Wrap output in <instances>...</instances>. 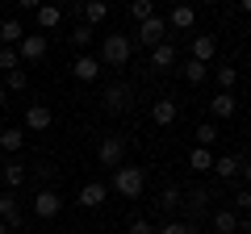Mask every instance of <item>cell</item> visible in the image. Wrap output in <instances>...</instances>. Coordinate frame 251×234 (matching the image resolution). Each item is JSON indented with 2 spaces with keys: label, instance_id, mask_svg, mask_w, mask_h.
I'll list each match as a JSON object with an SVG mask.
<instances>
[{
  "label": "cell",
  "instance_id": "9a60e30c",
  "mask_svg": "<svg viewBox=\"0 0 251 234\" xmlns=\"http://www.w3.org/2000/svg\"><path fill=\"white\" fill-rule=\"evenodd\" d=\"M25 176H29V167H25V163H17V159H9L4 167H0V180H4V188H9V192H17L21 184H25Z\"/></svg>",
  "mask_w": 251,
  "mask_h": 234
},
{
  "label": "cell",
  "instance_id": "8992f818",
  "mask_svg": "<svg viewBox=\"0 0 251 234\" xmlns=\"http://www.w3.org/2000/svg\"><path fill=\"white\" fill-rule=\"evenodd\" d=\"M209 201H214V197H209V188H193V192H184V205H180V209H184V222L188 226H197L201 222V217H209Z\"/></svg>",
  "mask_w": 251,
  "mask_h": 234
},
{
  "label": "cell",
  "instance_id": "2e32d148",
  "mask_svg": "<svg viewBox=\"0 0 251 234\" xmlns=\"http://www.w3.org/2000/svg\"><path fill=\"white\" fill-rule=\"evenodd\" d=\"M50 121H54V113H50L46 105H29V109H25V130H34V134L50 130Z\"/></svg>",
  "mask_w": 251,
  "mask_h": 234
},
{
  "label": "cell",
  "instance_id": "44dd1931",
  "mask_svg": "<svg viewBox=\"0 0 251 234\" xmlns=\"http://www.w3.org/2000/svg\"><path fill=\"white\" fill-rule=\"evenodd\" d=\"M151 67H155V71H168V67H176V46H172V42H159V46L151 50Z\"/></svg>",
  "mask_w": 251,
  "mask_h": 234
},
{
  "label": "cell",
  "instance_id": "74e56055",
  "mask_svg": "<svg viewBox=\"0 0 251 234\" xmlns=\"http://www.w3.org/2000/svg\"><path fill=\"white\" fill-rule=\"evenodd\" d=\"M239 171H243V184L251 188V159H243V167H239Z\"/></svg>",
  "mask_w": 251,
  "mask_h": 234
},
{
  "label": "cell",
  "instance_id": "b9f144b4",
  "mask_svg": "<svg viewBox=\"0 0 251 234\" xmlns=\"http://www.w3.org/2000/svg\"><path fill=\"white\" fill-rule=\"evenodd\" d=\"M0 234H9V226H4V222H0Z\"/></svg>",
  "mask_w": 251,
  "mask_h": 234
},
{
  "label": "cell",
  "instance_id": "5b68a950",
  "mask_svg": "<svg viewBox=\"0 0 251 234\" xmlns=\"http://www.w3.org/2000/svg\"><path fill=\"white\" fill-rule=\"evenodd\" d=\"M29 209H34V217H38V222H50V217H59L63 197H59L54 188H38V192H34V201H29Z\"/></svg>",
  "mask_w": 251,
  "mask_h": 234
},
{
  "label": "cell",
  "instance_id": "4316f807",
  "mask_svg": "<svg viewBox=\"0 0 251 234\" xmlns=\"http://www.w3.org/2000/svg\"><path fill=\"white\" fill-rule=\"evenodd\" d=\"M214 159H218V155H209V146H193L188 167H193V171H209V167H214Z\"/></svg>",
  "mask_w": 251,
  "mask_h": 234
},
{
  "label": "cell",
  "instance_id": "7c38bea8",
  "mask_svg": "<svg viewBox=\"0 0 251 234\" xmlns=\"http://www.w3.org/2000/svg\"><path fill=\"white\" fill-rule=\"evenodd\" d=\"M163 21H168V29H193L197 25V9L193 4H172V13Z\"/></svg>",
  "mask_w": 251,
  "mask_h": 234
},
{
  "label": "cell",
  "instance_id": "ac0fdd59",
  "mask_svg": "<svg viewBox=\"0 0 251 234\" xmlns=\"http://www.w3.org/2000/svg\"><path fill=\"white\" fill-rule=\"evenodd\" d=\"M214 54H218V38H214V34H197V38H193V54H188V59H201V63H209Z\"/></svg>",
  "mask_w": 251,
  "mask_h": 234
},
{
  "label": "cell",
  "instance_id": "d6a6232c",
  "mask_svg": "<svg viewBox=\"0 0 251 234\" xmlns=\"http://www.w3.org/2000/svg\"><path fill=\"white\" fill-rule=\"evenodd\" d=\"M0 67H4V71L21 67V54H17V46H0Z\"/></svg>",
  "mask_w": 251,
  "mask_h": 234
},
{
  "label": "cell",
  "instance_id": "d590c367",
  "mask_svg": "<svg viewBox=\"0 0 251 234\" xmlns=\"http://www.w3.org/2000/svg\"><path fill=\"white\" fill-rule=\"evenodd\" d=\"M130 234H155V226L147 222V217H134V222H130Z\"/></svg>",
  "mask_w": 251,
  "mask_h": 234
},
{
  "label": "cell",
  "instance_id": "7bdbcfd3",
  "mask_svg": "<svg viewBox=\"0 0 251 234\" xmlns=\"http://www.w3.org/2000/svg\"><path fill=\"white\" fill-rule=\"evenodd\" d=\"M201 4H218V0H201Z\"/></svg>",
  "mask_w": 251,
  "mask_h": 234
},
{
  "label": "cell",
  "instance_id": "836d02e7",
  "mask_svg": "<svg viewBox=\"0 0 251 234\" xmlns=\"http://www.w3.org/2000/svg\"><path fill=\"white\" fill-rule=\"evenodd\" d=\"M234 213H251V188H247V184L234 192Z\"/></svg>",
  "mask_w": 251,
  "mask_h": 234
},
{
  "label": "cell",
  "instance_id": "30bf717a",
  "mask_svg": "<svg viewBox=\"0 0 251 234\" xmlns=\"http://www.w3.org/2000/svg\"><path fill=\"white\" fill-rule=\"evenodd\" d=\"M176 117H180V105L172 96H159L151 105V121H155V126H176Z\"/></svg>",
  "mask_w": 251,
  "mask_h": 234
},
{
  "label": "cell",
  "instance_id": "d4e9b609",
  "mask_svg": "<svg viewBox=\"0 0 251 234\" xmlns=\"http://www.w3.org/2000/svg\"><path fill=\"white\" fill-rule=\"evenodd\" d=\"M21 38H25V29H21L17 17H4V21H0V42H4V46H17Z\"/></svg>",
  "mask_w": 251,
  "mask_h": 234
},
{
  "label": "cell",
  "instance_id": "484cf974",
  "mask_svg": "<svg viewBox=\"0 0 251 234\" xmlns=\"http://www.w3.org/2000/svg\"><path fill=\"white\" fill-rule=\"evenodd\" d=\"M21 142H25V130H13V126H4V130H0V151L17 155V151H21Z\"/></svg>",
  "mask_w": 251,
  "mask_h": 234
},
{
  "label": "cell",
  "instance_id": "3957f363",
  "mask_svg": "<svg viewBox=\"0 0 251 234\" xmlns=\"http://www.w3.org/2000/svg\"><path fill=\"white\" fill-rule=\"evenodd\" d=\"M100 109H105L109 117L130 113V109H134V88H130V84H109L105 96H100Z\"/></svg>",
  "mask_w": 251,
  "mask_h": 234
},
{
  "label": "cell",
  "instance_id": "ffe728a7",
  "mask_svg": "<svg viewBox=\"0 0 251 234\" xmlns=\"http://www.w3.org/2000/svg\"><path fill=\"white\" fill-rule=\"evenodd\" d=\"M80 17H84V25H100V21L109 17V0H84Z\"/></svg>",
  "mask_w": 251,
  "mask_h": 234
},
{
  "label": "cell",
  "instance_id": "5bb4252c",
  "mask_svg": "<svg viewBox=\"0 0 251 234\" xmlns=\"http://www.w3.org/2000/svg\"><path fill=\"white\" fill-rule=\"evenodd\" d=\"M234 92H214V100H209V121H226V117H234Z\"/></svg>",
  "mask_w": 251,
  "mask_h": 234
},
{
  "label": "cell",
  "instance_id": "4fadbf2b",
  "mask_svg": "<svg viewBox=\"0 0 251 234\" xmlns=\"http://www.w3.org/2000/svg\"><path fill=\"white\" fill-rule=\"evenodd\" d=\"M72 75L80 84H92L100 75V59H92V54H75V63H72Z\"/></svg>",
  "mask_w": 251,
  "mask_h": 234
},
{
  "label": "cell",
  "instance_id": "4dcf8cb0",
  "mask_svg": "<svg viewBox=\"0 0 251 234\" xmlns=\"http://www.w3.org/2000/svg\"><path fill=\"white\" fill-rule=\"evenodd\" d=\"M130 17H134V21L155 17V0H130Z\"/></svg>",
  "mask_w": 251,
  "mask_h": 234
},
{
  "label": "cell",
  "instance_id": "e0dca14e",
  "mask_svg": "<svg viewBox=\"0 0 251 234\" xmlns=\"http://www.w3.org/2000/svg\"><path fill=\"white\" fill-rule=\"evenodd\" d=\"M239 167H243L239 155H218L214 159V176L218 180H239Z\"/></svg>",
  "mask_w": 251,
  "mask_h": 234
},
{
  "label": "cell",
  "instance_id": "ab89813d",
  "mask_svg": "<svg viewBox=\"0 0 251 234\" xmlns=\"http://www.w3.org/2000/svg\"><path fill=\"white\" fill-rule=\"evenodd\" d=\"M9 105V88H4V84H0V109Z\"/></svg>",
  "mask_w": 251,
  "mask_h": 234
},
{
  "label": "cell",
  "instance_id": "f6af8a7d",
  "mask_svg": "<svg viewBox=\"0 0 251 234\" xmlns=\"http://www.w3.org/2000/svg\"><path fill=\"white\" fill-rule=\"evenodd\" d=\"M247 146H251V134H247Z\"/></svg>",
  "mask_w": 251,
  "mask_h": 234
},
{
  "label": "cell",
  "instance_id": "f546056e",
  "mask_svg": "<svg viewBox=\"0 0 251 234\" xmlns=\"http://www.w3.org/2000/svg\"><path fill=\"white\" fill-rule=\"evenodd\" d=\"M214 75H218V92H230V88H234V84H239V71H234V67H230V63H222V67H218V71H214Z\"/></svg>",
  "mask_w": 251,
  "mask_h": 234
},
{
  "label": "cell",
  "instance_id": "ee69618b",
  "mask_svg": "<svg viewBox=\"0 0 251 234\" xmlns=\"http://www.w3.org/2000/svg\"><path fill=\"white\" fill-rule=\"evenodd\" d=\"M172 4H188V0H172Z\"/></svg>",
  "mask_w": 251,
  "mask_h": 234
},
{
  "label": "cell",
  "instance_id": "8fae6325",
  "mask_svg": "<svg viewBox=\"0 0 251 234\" xmlns=\"http://www.w3.org/2000/svg\"><path fill=\"white\" fill-rule=\"evenodd\" d=\"M75 201H80L84 209H97V205H105V201H109V184H100V180H88V184L80 188V197H75Z\"/></svg>",
  "mask_w": 251,
  "mask_h": 234
},
{
  "label": "cell",
  "instance_id": "bcb514c9",
  "mask_svg": "<svg viewBox=\"0 0 251 234\" xmlns=\"http://www.w3.org/2000/svg\"><path fill=\"white\" fill-rule=\"evenodd\" d=\"M72 234H84V230H72Z\"/></svg>",
  "mask_w": 251,
  "mask_h": 234
},
{
  "label": "cell",
  "instance_id": "52a82bcc",
  "mask_svg": "<svg viewBox=\"0 0 251 234\" xmlns=\"http://www.w3.org/2000/svg\"><path fill=\"white\" fill-rule=\"evenodd\" d=\"M159 42H168V21H163V17H147V21H138V46L155 50Z\"/></svg>",
  "mask_w": 251,
  "mask_h": 234
},
{
  "label": "cell",
  "instance_id": "d6986e66",
  "mask_svg": "<svg viewBox=\"0 0 251 234\" xmlns=\"http://www.w3.org/2000/svg\"><path fill=\"white\" fill-rule=\"evenodd\" d=\"M209 226H214V234H234L239 230V213H234V209H214Z\"/></svg>",
  "mask_w": 251,
  "mask_h": 234
},
{
  "label": "cell",
  "instance_id": "cb8c5ba5",
  "mask_svg": "<svg viewBox=\"0 0 251 234\" xmlns=\"http://www.w3.org/2000/svg\"><path fill=\"white\" fill-rule=\"evenodd\" d=\"M34 17H38V29H54L63 21V9H59V4H38Z\"/></svg>",
  "mask_w": 251,
  "mask_h": 234
},
{
  "label": "cell",
  "instance_id": "6da1fadb",
  "mask_svg": "<svg viewBox=\"0 0 251 234\" xmlns=\"http://www.w3.org/2000/svg\"><path fill=\"white\" fill-rule=\"evenodd\" d=\"M143 188H147V171H143V167H130V163H122V167L113 171V192H117V197L138 201V197H143Z\"/></svg>",
  "mask_w": 251,
  "mask_h": 234
},
{
  "label": "cell",
  "instance_id": "9c48e42d",
  "mask_svg": "<svg viewBox=\"0 0 251 234\" xmlns=\"http://www.w3.org/2000/svg\"><path fill=\"white\" fill-rule=\"evenodd\" d=\"M46 46H50V42H46V34H42V29H38V34H25V38L17 42V54H21V63H38V59L46 54Z\"/></svg>",
  "mask_w": 251,
  "mask_h": 234
},
{
  "label": "cell",
  "instance_id": "83f0119b",
  "mask_svg": "<svg viewBox=\"0 0 251 234\" xmlns=\"http://www.w3.org/2000/svg\"><path fill=\"white\" fill-rule=\"evenodd\" d=\"M0 84H4L9 92H25L29 88V75H25V67H13V71H4V80H0Z\"/></svg>",
  "mask_w": 251,
  "mask_h": 234
},
{
  "label": "cell",
  "instance_id": "7402d4cb",
  "mask_svg": "<svg viewBox=\"0 0 251 234\" xmlns=\"http://www.w3.org/2000/svg\"><path fill=\"white\" fill-rule=\"evenodd\" d=\"M180 75H184L188 84H205L209 80V63H201V59H184V63H180Z\"/></svg>",
  "mask_w": 251,
  "mask_h": 234
},
{
  "label": "cell",
  "instance_id": "8d00e7d4",
  "mask_svg": "<svg viewBox=\"0 0 251 234\" xmlns=\"http://www.w3.org/2000/svg\"><path fill=\"white\" fill-rule=\"evenodd\" d=\"M234 234H251V213H239V230Z\"/></svg>",
  "mask_w": 251,
  "mask_h": 234
},
{
  "label": "cell",
  "instance_id": "277c9868",
  "mask_svg": "<svg viewBox=\"0 0 251 234\" xmlns=\"http://www.w3.org/2000/svg\"><path fill=\"white\" fill-rule=\"evenodd\" d=\"M97 159H100V167H122L126 163V138L122 134H105L100 146H97Z\"/></svg>",
  "mask_w": 251,
  "mask_h": 234
},
{
  "label": "cell",
  "instance_id": "603a6c76",
  "mask_svg": "<svg viewBox=\"0 0 251 234\" xmlns=\"http://www.w3.org/2000/svg\"><path fill=\"white\" fill-rule=\"evenodd\" d=\"M159 209H168V213H180V205H184V188H176V184H168V188L159 192V201H155Z\"/></svg>",
  "mask_w": 251,
  "mask_h": 234
},
{
  "label": "cell",
  "instance_id": "e575fe53",
  "mask_svg": "<svg viewBox=\"0 0 251 234\" xmlns=\"http://www.w3.org/2000/svg\"><path fill=\"white\" fill-rule=\"evenodd\" d=\"M92 42V25H75L72 29V46H88Z\"/></svg>",
  "mask_w": 251,
  "mask_h": 234
},
{
  "label": "cell",
  "instance_id": "f1b7e54d",
  "mask_svg": "<svg viewBox=\"0 0 251 234\" xmlns=\"http://www.w3.org/2000/svg\"><path fill=\"white\" fill-rule=\"evenodd\" d=\"M193 138H197V146H214L218 142V121H201V126L193 130Z\"/></svg>",
  "mask_w": 251,
  "mask_h": 234
},
{
  "label": "cell",
  "instance_id": "60d3db41",
  "mask_svg": "<svg viewBox=\"0 0 251 234\" xmlns=\"http://www.w3.org/2000/svg\"><path fill=\"white\" fill-rule=\"evenodd\" d=\"M243 13H251V0H243Z\"/></svg>",
  "mask_w": 251,
  "mask_h": 234
},
{
  "label": "cell",
  "instance_id": "f35d334b",
  "mask_svg": "<svg viewBox=\"0 0 251 234\" xmlns=\"http://www.w3.org/2000/svg\"><path fill=\"white\" fill-rule=\"evenodd\" d=\"M21 9H38V4H46V0H17Z\"/></svg>",
  "mask_w": 251,
  "mask_h": 234
},
{
  "label": "cell",
  "instance_id": "1f68e13d",
  "mask_svg": "<svg viewBox=\"0 0 251 234\" xmlns=\"http://www.w3.org/2000/svg\"><path fill=\"white\" fill-rule=\"evenodd\" d=\"M155 234H197V226H188V222H180V217H172V222H163Z\"/></svg>",
  "mask_w": 251,
  "mask_h": 234
},
{
  "label": "cell",
  "instance_id": "7dc6e473",
  "mask_svg": "<svg viewBox=\"0 0 251 234\" xmlns=\"http://www.w3.org/2000/svg\"><path fill=\"white\" fill-rule=\"evenodd\" d=\"M0 46H4V42H0Z\"/></svg>",
  "mask_w": 251,
  "mask_h": 234
},
{
  "label": "cell",
  "instance_id": "7a4b0ae2",
  "mask_svg": "<svg viewBox=\"0 0 251 234\" xmlns=\"http://www.w3.org/2000/svg\"><path fill=\"white\" fill-rule=\"evenodd\" d=\"M130 54H134V42L126 34H105V42H100V63L105 67H126Z\"/></svg>",
  "mask_w": 251,
  "mask_h": 234
},
{
  "label": "cell",
  "instance_id": "ba28073f",
  "mask_svg": "<svg viewBox=\"0 0 251 234\" xmlns=\"http://www.w3.org/2000/svg\"><path fill=\"white\" fill-rule=\"evenodd\" d=\"M0 222L9 226V230H21L25 226V213H21V201H17V192H0Z\"/></svg>",
  "mask_w": 251,
  "mask_h": 234
}]
</instances>
